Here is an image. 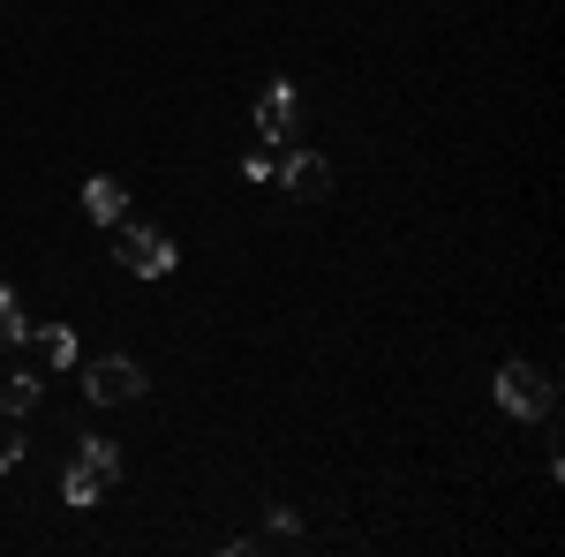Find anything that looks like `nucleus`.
I'll list each match as a JSON object with an SVG mask.
<instances>
[{
    "instance_id": "nucleus-3",
    "label": "nucleus",
    "mask_w": 565,
    "mask_h": 557,
    "mask_svg": "<svg viewBox=\"0 0 565 557\" xmlns=\"http://www.w3.org/2000/svg\"><path fill=\"white\" fill-rule=\"evenodd\" d=\"M114 257L129 264L136 279H167V271H174V242H167V234H143V226H129V234L114 242Z\"/></svg>"
},
{
    "instance_id": "nucleus-2",
    "label": "nucleus",
    "mask_w": 565,
    "mask_h": 557,
    "mask_svg": "<svg viewBox=\"0 0 565 557\" xmlns=\"http://www.w3.org/2000/svg\"><path fill=\"white\" fill-rule=\"evenodd\" d=\"M84 392L98 399V407H121V399L143 392V369H136L129 354H106V362H90V369H84Z\"/></svg>"
},
{
    "instance_id": "nucleus-8",
    "label": "nucleus",
    "mask_w": 565,
    "mask_h": 557,
    "mask_svg": "<svg viewBox=\"0 0 565 557\" xmlns=\"http://www.w3.org/2000/svg\"><path fill=\"white\" fill-rule=\"evenodd\" d=\"M39 354L53 362V369H68V362H76V340H68V324H45V332H39Z\"/></svg>"
},
{
    "instance_id": "nucleus-1",
    "label": "nucleus",
    "mask_w": 565,
    "mask_h": 557,
    "mask_svg": "<svg viewBox=\"0 0 565 557\" xmlns=\"http://www.w3.org/2000/svg\"><path fill=\"white\" fill-rule=\"evenodd\" d=\"M551 369H535V362H505L498 369V407L505 415H551Z\"/></svg>"
},
{
    "instance_id": "nucleus-6",
    "label": "nucleus",
    "mask_w": 565,
    "mask_h": 557,
    "mask_svg": "<svg viewBox=\"0 0 565 557\" xmlns=\"http://www.w3.org/2000/svg\"><path fill=\"white\" fill-rule=\"evenodd\" d=\"M106 482H114V474H106V468H90V460H76L61 490H68V505H98V490H106Z\"/></svg>"
},
{
    "instance_id": "nucleus-7",
    "label": "nucleus",
    "mask_w": 565,
    "mask_h": 557,
    "mask_svg": "<svg viewBox=\"0 0 565 557\" xmlns=\"http://www.w3.org/2000/svg\"><path fill=\"white\" fill-rule=\"evenodd\" d=\"M324 181H332L324 159H287V189H295V196H324Z\"/></svg>"
},
{
    "instance_id": "nucleus-11",
    "label": "nucleus",
    "mask_w": 565,
    "mask_h": 557,
    "mask_svg": "<svg viewBox=\"0 0 565 557\" xmlns=\"http://www.w3.org/2000/svg\"><path fill=\"white\" fill-rule=\"evenodd\" d=\"M84 460H90V468H106V474H121V452H114L106 437H84Z\"/></svg>"
},
{
    "instance_id": "nucleus-9",
    "label": "nucleus",
    "mask_w": 565,
    "mask_h": 557,
    "mask_svg": "<svg viewBox=\"0 0 565 557\" xmlns=\"http://www.w3.org/2000/svg\"><path fill=\"white\" fill-rule=\"evenodd\" d=\"M0 407H8V415H31V407H39V377H8V385H0Z\"/></svg>"
},
{
    "instance_id": "nucleus-12",
    "label": "nucleus",
    "mask_w": 565,
    "mask_h": 557,
    "mask_svg": "<svg viewBox=\"0 0 565 557\" xmlns=\"http://www.w3.org/2000/svg\"><path fill=\"white\" fill-rule=\"evenodd\" d=\"M15 460H23V437H15V429H0V474L15 468Z\"/></svg>"
},
{
    "instance_id": "nucleus-5",
    "label": "nucleus",
    "mask_w": 565,
    "mask_h": 557,
    "mask_svg": "<svg viewBox=\"0 0 565 557\" xmlns=\"http://www.w3.org/2000/svg\"><path fill=\"white\" fill-rule=\"evenodd\" d=\"M257 129L271 136V143H279V136L295 129V90H287V84H279V90H264V98H257Z\"/></svg>"
},
{
    "instance_id": "nucleus-10",
    "label": "nucleus",
    "mask_w": 565,
    "mask_h": 557,
    "mask_svg": "<svg viewBox=\"0 0 565 557\" xmlns=\"http://www.w3.org/2000/svg\"><path fill=\"white\" fill-rule=\"evenodd\" d=\"M23 332H31V324H23V309H15V294L0 287V354H8V346L23 340Z\"/></svg>"
},
{
    "instance_id": "nucleus-4",
    "label": "nucleus",
    "mask_w": 565,
    "mask_h": 557,
    "mask_svg": "<svg viewBox=\"0 0 565 557\" xmlns=\"http://www.w3.org/2000/svg\"><path fill=\"white\" fill-rule=\"evenodd\" d=\"M84 212L98 218V226H114V218L129 212V189H121V181H106V173H90V181H84Z\"/></svg>"
}]
</instances>
